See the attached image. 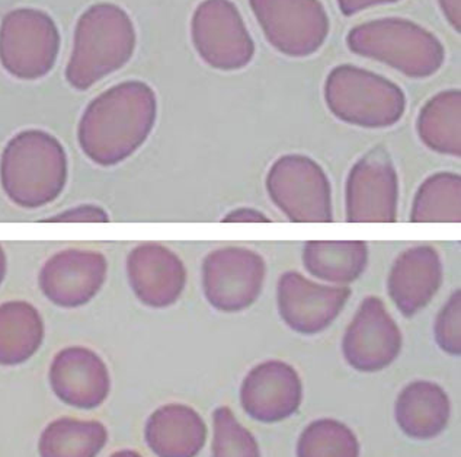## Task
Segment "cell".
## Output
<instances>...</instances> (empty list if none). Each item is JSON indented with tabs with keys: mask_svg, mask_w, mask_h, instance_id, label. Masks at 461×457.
<instances>
[{
	"mask_svg": "<svg viewBox=\"0 0 461 457\" xmlns=\"http://www.w3.org/2000/svg\"><path fill=\"white\" fill-rule=\"evenodd\" d=\"M303 399L297 371L283 361H267L252 369L240 389L246 414L261 423H280L294 416Z\"/></svg>",
	"mask_w": 461,
	"mask_h": 457,
	"instance_id": "cell-2",
	"label": "cell"
},
{
	"mask_svg": "<svg viewBox=\"0 0 461 457\" xmlns=\"http://www.w3.org/2000/svg\"><path fill=\"white\" fill-rule=\"evenodd\" d=\"M214 439L212 457H261L257 439L236 420L229 407L214 411Z\"/></svg>",
	"mask_w": 461,
	"mask_h": 457,
	"instance_id": "cell-12",
	"label": "cell"
},
{
	"mask_svg": "<svg viewBox=\"0 0 461 457\" xmlns=\"http://www.w3.org/2000/svg\"><path fill=\"white\" fill-rule=\"evenodd\" d=\"M394 412L399 427L411 439H434L450 420V399L441 386L413 382L402 390Z\"/></svg>",
	"mask_w": 461,
	"mask_h": 457,
	"instance_id": "cell-8",
	"label": "cell"
},
{
	"mask_svg": "<svg viewBox=\"0 0 461 457\" xmlns=\"http://www.w3.org/2000/svg\"><path fill=\"white\" fill-rule=\"evenodd\" d=\"M5 272H6V258H5L4 251L0 248V283L4 281Z\"/></svg>",
	"mask_w": 461,
	"mask_h": 457,
	"instance_id": "cell-16",
	"label": "cell"
},
{
	"mask_svg": "<svg viewBox=\"0 0 461 457\" xmlns=\"http://www.w3.org/2000/svg\"><path fill=\"white\" fill-rule=\"evenodd\" d=\"M132 290L149 306H169L181 293L185 272L174 253L160 246H141L129 258Z\"/></svg>",
	"mask_w": 461,
	"mask_h": 457,
	"instance_id": "cell-7",
	"label": "cell"
},
{
	"mask_svg": "<svg viewBox=\"0 0 461 457\" xmlns=\"http://www.w3.org/2000/svg\"><path fill=\"white\" fill-rule=\"evenodd\" d=\"M297 457H359L358 439L340 421H313L300 435Z\"/></svg>",
	"mask_w": 461,
	"mask_h": 457,
	"instance_id": "cell-11",
	"label": "cell"
},
{
	"mask_svg": "<svg viewBox=\"0 0 461 457\" xmlns=\"http://www.w3.org/2000/svg\"><path fill=\"white\" fill-rule=\"evenodd\" d=\"M2 186L12 201L35 208L60 196L68 179V159L57 143H12L0 163Z\"/></svg>",
	"mask_w": 461,
	"mask_h": 457,
	"instance_id": "cell-1",
	"label": "cell"
},
{
	"mask_svg": "<svg viewBox=\"0 0 461 457\" xmlns=\"http://www.w3.org/2000/svg\"><path fill=\"white\" fill-rule=\"evenodd\" d=\"M50 385L61 402L80 409L98 408L110 395L105 361L85 347H68L50 366Z\"/></svg>",
	"mask_w": 461,
	"mask_h": 457,
	"instance_id": "cell-3",
	"label": "cell"
},
{
	"mask_svg": "<svg viewBox=\"0 0 461 457\" xmlns=\"http://www.w3.org/2000/svg\"><path fill=\"white\" fill-rule=\"evenodd\" d=\"M106 262L94 251H63L42 267L40 286L50 302L79 307L94 299L105 280Z\"/></svg>",
	"mask_w": 461,
	"mask_h": 457,
	"instance_id": "cell-4",
	"label": "cell"
},
{
	"mask_svg": "<svg viewBox=\"0 0 461 457\" xmlns=\"http://www.w3.org/2000/svg\"><path fill=\"white\" fill-rule=\"evenodd\" d=\"M110 457H143L140 453H137L134 450H120L115 453L111 454Z\"/></svg>",
	"mask_w": 461,
	"mask_h": 457,
	"instance_id": "cell-15",
	"label": "cell"
},
{
	"mask_svg": "<svg viewBox=\"0 0 461 457\" xmlns=\"http://www.w3.org/2000/svg\"><path fill=\"white\" fill-rule=\"evenodd\" d=\"M106 443L108 430L103 423L65 416L44 428L38 453L41 457H96Z\"/></svg>",
	"mask_w": 461,
	"mask_h": 457,
	"instance_id": "cell-10",
	"label": "cell"
},
{
	"mask_svg": "<svg viewBox=\"0 0 461 457\" xmlns=\"http://www.w3.org/2000/svg\"><path fill=\"white\" fill-rule=\"evenodd\" d=\"M46 222H108V215L98 206H80L54 215Z\"/></svg>",
	"mask_w": 461,
	"mask_h": 457,
	"instance_id": "cell-14",
	"label": "cell"
},
{
	"mask_svg": "<svg viewBox=\"0 0 461 457\" xmlns=\"http://www.w3.org/2000/svg\"><path fill=\"white\" fill-rule=\"evenodd\" d=\"M437 341L443 350L450 354H460V328H458V310L457 314L446 312L439 315L437 322Z\"/></svg>",
	"mask_w": 461,
	"mask_h": 457,
	"instance_id": "cell-13",
	"label": "cell"
},
{
	"mask_svg": "<svg viewBox=\"0 0 461 457\" xmlns=\"http://www.w3.org/2000/svg\"><path fill=\"white\" fill-rule=\"evenodd\" d=\"M144 439L158 457H197L207 442V425L191 407L165 405L149 416Z\"/></svg>",
	"mask_w": 461,
	"mask_h": 457,
	"instance_id": "cell-6",
	"label": "cell"
},
{
	"mask_svg": "<svg viewBox=\"0 0 461 457\" xmlns=\"http://www.w3.org/2000/svg\"><path fill=\"white\" fill-rule=\"evenodd\" d=\"M401 348V331L375 300L363 305L345 334V359L358 371L383 370L393 363Z\"/></svg>",
	"mask_w": 461,
	"mask_h": 457,
	"instance_id": "cell-5",
	"label": "cell"
},
{
	"mask_svg": "<svg viewBox=\"0 0 461 457\" xmlns=\"http://www.w3.org/2000/svg\"><path fill=\"white\" fill-rule=\"evenodd\" d=\"M44 322L30 303L0 305V366L25 363L41 347Z\"/></svg>",
	"mask_w": 461,
	"mask_h": 457,
	"instance_id": "cell-9",
	"label": "cell"
}]
</instances>
